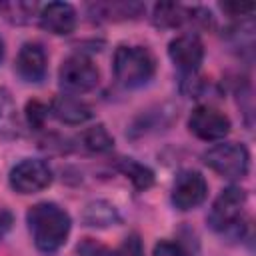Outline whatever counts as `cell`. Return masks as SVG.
<instances>
[{"mask_svg":"<svg viewBox=\"0 0 256 256\" xmlns=\"http://www.w3.org/2000/svg\"><path fill=\"white\" fill-rule=\"evenodd\" d=\"M26 224L34 246L44 254L60 250L72 230L70 214L54 202H38L30 206L26 212Z\"/></svg>","mask_w":256,"mask_h":256,"instance_id":"6da1fadb","label":"cell"},{"mask_svg":"<svg viewBox=\"0 0 256 256\" xmlns=\"http://www.w3.org/2000/svg\"><path fill=\"white\" fill-rule=\"evenodd\" d=\"M156 58L150 48L138 44H122L114 52V76L124 88H140L152 80Z\"/></svg>","mask_w":256,"mask_h":256,"instance_id":"7a4b0ae2","label":"cell"},{"mask_svg":"<svg viewBox=\"0 0 256 256\" xmlns=\"http://www.w3.org/2000/svg\"><path fill=\"white\" fill-rule=\"evenodd\" d=\"M248 194L240 186L224 188L210 206L208 224L212 230L226 236H240L244 226V208Z\"/></svg>","mask_w":256,"mask_h":256,"instance_id":"3957f363","label":"cell"},{"mask_svg":"<svg viewBox=\"0 0 256 256\" xmlns=\"http://www.w3.org/2000/svg\"><path fill=\"white\" fill-rule=\"evenodd\" d=\"M204 164L224 178H244L250 168V152L240 142H220L204 152Z\"/></svg>","mask_w":256,"mask_h":256,"instance_id":"277c9868","label":"cell"},{"mask_svg":"<svg viewBox=\"0 0 256 256\" xmlns=\"http://www.w3.org/2000/svg\"><path fill=\"white\" fill-rule=\"evenodd\" d=\"M58 80L66 94L78 96L96 88L100 80V72L86 54H72L62 60L58 70Z\"/></svg>","mask_w":256,"mask_h":256,"instance_id":"5b68a950","label":"cell"},{"mask_svg":"<svg viewBox=\"0 0 256 256\" xmlns=\"http://www.w3.org/2000/svg\"><path fill=\"white\" fill-rule=\"evenodd\" d=\"M8 182L18 194H36L50 186L52 168L40 158H24L10 170Z\"/></svg>","mask_w":256,"mask_h":256,"instance_id":"8992f818","label":"cell"},{"mask_svg":"<svg viewBox=\"0 0 256 256\" xmlns=\"http://www.w3.org/2000/svg\"><path fill=\"white\" fill-rule=\"evenodd\" d=\"M188 130L204 142H218V140H224L228 136L230 118L222 110H218L210 104H202L190 112Z\"/></svg>","mask_w":256,"mask_h":256,"instance_id":"52a82bcc","label":"cell"},{"mask_svg":"<svg viewBox=\"0 0 256 256\" xmlns=\"http://www.w3.org/2000/svg\"><path fill=\"white\" fill-rule=\"evenodd\" d=\"M208 196V182L198 170H182L172 184L170 200L174 208L186 212L198 208Z\"/></svg>","mask_w":256,"mask_h":256,"instance_id":"ba28073f","label":"cell"},{"mask_svg":"<svg viewBox=\"0 0 256 256\" xmlns=\"http://www.w3.org/2000/svg\"><path fill=\"white\" fill-rule=\"evenodd\" d=\"M168 56L172 64L186 76L196 74L202 60H204V44L198 38V34L186 32L170 40L168 44Z\"/></svg>","mask_w":256,"mask_h":256,"instance_id":"9c48e42d","label":"cell"},{"mask_svg":"<svg viewBox=\"0 0 256 256\" xmlns=\"http://www.w3.org/2000/svg\"><path fill=\"white\" fill-rule=\"evenodd\" d=\"M48 70V56L40 42H26L22 44L16 56V74L30 84L44 80Z\"/></svg>","mask_w":256,"mask_h":256,"instance_id":"30bf717a","label":"cell"},{"mask_svg":"<svg viewBox=\"0 0 256 256\" xmlns=\"http://www.w3.org/2000/svg\"><path fill=\"white\" fill-rule=\"evenodd\" d=\"M38 22L46 32L54 36H66L76 28V10L68 2H48L40 6Z\"/></svg>","mask_w":256,"mask_h":256,"instance_id":"8fae6325","label":"cell"},{"mask_svg":"<svg viewBox=\"0 0 256 256\" xmlns=\"http://www.w3.org/2000/svg\"><path fill=\"white\" fill-rule=\"evenodd\" d=\"M48 108H50V114H52L56 120H60V122H64V124H72V126L84 124L86 120L92 118L90 106H88L84 100H80L78 96L66 94V92L54 96Z\"/></svg>","mask_w":256,"mask_h":256,"instance_id":"7c38bea8","label":"cell"},{"mask_svg":"<svg viewBox=\"0 0 256 256\" xmlns=\"http://www.w3.org/2000/svg\"><path fill=\"white\" fill-rule=\"evenodd\" d=\"M152 22L158 28H180L192 22V8L176 2H160L152 10Z\"/></svg>","mask_w":256,"mask_h":256,"instance_id":"4fadbf2b","label":"cell"},{"mask_svg":"<svg viewBox=\"0 0 256 256\" xmlns=\"http://www.w3.org/2000/svg\"><path fill=\"white\" fill-rule=\"evenodd\" d=\"M82 220L86 226H92V228H108L120 220V214L114 204H110L106 200H94V202L86 204V208L82 212Z\"/></svg>","mask_w":256,"mask_h":256,"instance_id":"5bb4252c","label":"cell"},{"mask_svg":"<svg viewBox=\"0 0 256 256\" xmlns=\"http://www.w3.org/2000/svg\"><path fill=\"white\" fill-rule=\"evenodd\" d=\"M20 134V118L16 110V102L8 88L0 86V136L16 138Z\"/></svg>","mask_w":256,"mask_h":256,"instance_id":"9a60e30c","label":"cell"},{"mask_svg":"<svg viewBox=\"0 0 256 256\" xmlns=\"http://www.w3.org/2000/svg\"><path fill=\"white\" fill-rule=\"evenodd\" d=\"M116 168L132 182V186L136 188V190H148L152 184H154V172L148 168V166H144V164H140L138 160H134V158H118V162H116Z\"/></svg>","mask_w":256,"mask_h":256,"instance_id":"2e32d148","label":"cell"},{"mask_svg":"<svg viewBox=\"0 0 256 256\" xmlns=\"http://www.w3.org/2000/svg\"><path fill=\"white\" fill-rule=\"evenodd\" d=\"M82 146L92 154H106L114 148V136L102 124H94L80 134Z\"/></svg>","mask_w":256,"mask_h":256,"instance_id":"e0dca14e","label":"cell"},{"mask_svg":"<svg viewBox=\"0 0 256 256\" xmlns=\"http://www.w3.org/2000/svg\"><path fill=\"white\" fill-rule=\"evenodd\" d=\"M90 10H94V14L106 18V20H118V18H136L138 14H142L144 6L138 2H104V4H92Z\"/></svg>","mask_w":256,"mask_h":256,"instance_id":"ac0fdd59","label":"cell"},{"mask_svg":"<svg viewBox=\"0 0 256 256\" xmlns=\"http://www.w3.org/2000/svg\"><path fill=\"white\" fill-rule=\"evenodd\" d=\"M36 10H38V6L30 4V2H4V4H0V12L12 24H26V22H30L32 16L36 14Z\"/></svg>","mask_w":256,"mask_h":256,"instance_id":"d6986e66","label":"cell"},{"mask_svg":"<svg viewBox=\"0 0 256 256\" xmlns=\"http://www.w3.org/2000/svg\"><path fill=\"white\" fill-rule=\"evenodd\" d=\"M48 114H50V108L40 100H30L26 104V122L32 130H42Z\"/></svg>","mask_w":256,"mask_h":256,"instance_id":"ffe728a7","label":"cell"},{"mask_svg":"<svg viewBox=\"0 0 256 256\" xmlns=\"http://www.w3.org/2000/svg\"><path fill=\"white\" fill-rule=\"evenodd\" d=\"M110 256H144V246L138 234H128L118 246L116 250L110 252Z\"/></svg>","mask_w":256,"mask_h":256,"instance_id":"44dd1931","label":"cell"},{"mask_svg":"<svg viewBox=\"0 0 256 256\" xmlns=\"http://www.w3.org/2000/svg\"><path fill=\"white\" fill-rule=\"evenodd\" d=\"M76 252L78 256H110V250L94 238H82L76 246Z\"/></svg>","mask_w":256,"mask_h":256,"instance_id":"7402d4cb","label":"cell"},{"mask_svg":"<svg viewBox=\"0 0 256 256\" xmlns=\"http://www.w3.org/2000/svg\"><path fill=\"white\" fill-rule=\"evenodd\" d=\"M152 256H190V252H188L180 242L160 240V242H156Z\"/></svg>","mask_w":256,"mask_h":256,"instance_id":"603a6c76","label":"cell"},{"mask_svg":"<svg viewBox=\"0 0 256 256\" xmlns=\"http://www.w3.org/2000/svg\"><path fill=\"white\" fill-rule=\"evenodd\" d=\"M220 8L232 16V18H238V16H250L254 12V4H238V2H224L220 4Z\"/></svg>","mask_w":256,"mask_h":256,"instance_id":"cb8c5ba5","label":"cell"},{"mask_svg":"<svg viewBox=\"0 0 256 256\" xmlns=\"http://www.w3.org/2000/svg\"><path fill=\"white\" fill-rule=\"evenodd\" d=\"M4 52H6V48H4V40L0 38V64H2V60H4Z\"/></svg>","mask_w":256,"mask_h":256,"instance_id":"d4e9b609","label":"cell"}]
</instances>
